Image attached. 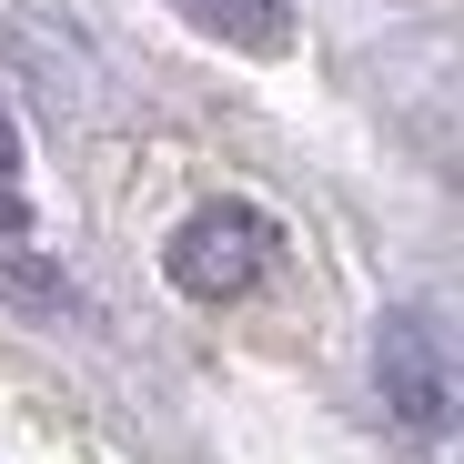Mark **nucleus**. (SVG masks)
Wrapping results in <instances>:
<instances>
[{"label": "nucleus", "mask_w": 464, "mask_h": 464, "mask_svg": "<svg viewBox=\"0 0 464 464\" xmlns=\"http://www.w3.org/2000/svg\"><path fill=\"white\" fill-rule=\"evenodd\" d=\"M162 273H172V293H192V303H243V293H263V283L283 273V222H273L263 202H202V212L172 222Z\"/></svg>", "instance_id": "obj_1"}, {"label": "nucleus", "mask_w": 464, "mask_h": 464, "mask_svg": "<svg viewBox=\"0 0 464 464\" xmlns=\"http://www.w3.org/2000/svg\"><path fill=\"white\" fill-rule=\"evenodd\" d=\"M373 383H383V414H394L404 434L434 444L454 424V363H444V343H434L424 314H383L373 324Z\"/></svg>", "instance_id": "obj_2"}, {"label": "nucleus", "mask_w": 464, "mask_h": 464, "mask_svg": "<svg viewBox=\"0 0 464 464\" xmlns=\"http://www.w3.org/2000/svg\"><path fill=\"white\" fill-rule=\"evenodd\" d=\"M172 11L222 41V51H253V61H283L293 51V0H172Z\"/></svg>", "instance_id": "obj_3"}, {"label": "nucleus", "mask_w": 464, "mask_h": 464, "mask_svg": "<svg viewBox=\"0 0 464 464\" xmlns=\"http://www.w3.org/2000/svg\"><path fill=\"white\" fill-rule=\"evenodd\" d=\"M31 222V192H21V121L11 102H0V232H21Z\"/></svg>", "instance_id": "obj_4"}]
</instances>
